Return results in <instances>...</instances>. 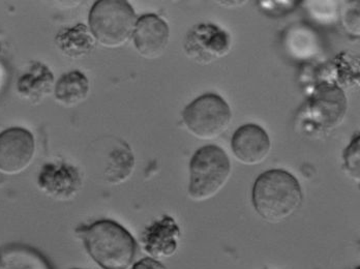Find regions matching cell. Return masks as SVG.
<instances>
[{"mask_svg":"<svg viewBox=\"0 0 360 269\" xmlns=\"http://www.w3.org/2000/svg\"><path fill=\"white\" fill-rule=\"evenodd\" d=\"M252 205L257 214L270 224L288 220L304 200L297 179L282 169H272L257 178L252 188Z\"/></svg>","mask_w":360,"mask_h":269,"instance_id":"6da1fadb","label":"cell"},{"mask_svg":"<svg viewBox=\"0 0 360 269\" xmlns=\"http://www.w3.org/2000/svg\"><path fill=\"white\" fill-rule=\"evenodd\" d=\"M91 259L103 269H129L137 244L126 228L111 220H101L77 229Z\"/></svg>","mask_w":360,"mask_h":269,"instance_id":"7a4b0ae2","label":"cell"},{"mask_svg":"<svg viewBox=\"0 0 360 269\" xmlns=\"http://www.w3.org/2000/svg\"><path fill=\"white\" fill-rule=\"evenodd\" d=\"M133 6L124 0H98L89 13V30L103 47H122L133 37L137 23Z\"/></svg>","mask_w":360,"mask_h":269,"instance_id":"3957f363","label":"cell"},{"mask_svg":"<svg viewBox=\"0 0 360 269\" xmlns=\"http://www.w3.org/2000/svg\"><path fill=\"white\" fill-rule=\"evenodd\" d=\"M231 175V162L217 145H206L193 155L190 163L188 196L196 202L214 198Z\"/></svg>","mask_w":360,"mask_h":269,"instance_id":"277c9868","label":"cell"},{"mask_svg":"<svg viewBox=\"0 0 360 269\" xmlns=\"http://www.w3.org/2000/svg\"><path fill=\"white\" fill-rule=\"evenodd\" d=\"M232 120L229 105L216 93L193 100L182 112L186 130L200 140H214L225 133Z\"/></svg>","mask_w":360,"mask_h":269,"instance_id":"5b68a950","label":"cell"},{"mask_svg":"<svg viewBox=\"0 0 360 269\" xmlns=\"http://www.w3.org/2000/svg\"><path fill=\"white\" fill-rule=\"evenodd\" d=\"M184 48L188 58L198 65H207L229 53L231 39L214 24L202 23L188 32Z\"/></svg>","mask_w":360,"mask_h":269,"instance_id":"8992f818","label":"cell"},{"mask_svg":"<svg viewBox=\"0 0 360 269\" xmlns=\"http://www.w3.org/2000/svg\"><path fill=\"white\" fill-rule=\"evenodd\" d=\"M36 152L34 135L24 128H10L0 134V172L17 175L25 171Z\"/></svg>","mask_w":360,"mask_h":269,"instance_id":"52a82bcc","label":"cell"},{"mask_svg":"<svg viewBox=\"0 0 360 269\" xmlns=\"http://www.w3.org/2000/svg\"><path fill=\"white\" fill-rule=\"evenodd\" d=\"M41 192L57 201H70L82 189V175L78 168L65 162H52L41 168L37 179Z\"/></svg>","mask_w":360,"mask_h":269,"instance_id":"ba28073f","label":"cell"},{"mask_svg":"<svg viewBox=\"0 0 360 269\" xmlns=\"http://www.w3.org/2000/svg\"><path fill=\"white\" fill-rule=\"evenodd\" d=\"M134 45L142 58H161L168 48L170 29L168 24L155 14H145L138 18L133 32Z\"/></svg>","mask_w":360,"mask_h":269,"instance_id":"9c48e42d","label":"cell"},{"mask_svg":"<svg viewBox=\"0 0 360 269\" xmlns=\"http://www.w3.org/2000/svg\"><path fill=\"white\" fill-rule=\"evenodd\" d=\"M231 146L235 157L248 166L263 163L271 150L269 134L260 126L252 124L240 126L234 133Z\"/></svg>","mask_w":360,"mask_h":269,"instance_id":"30bf717a","label":"cell"},{"mask_svg":"<svg viewBox=\"0 0 360 269\" xmlns=\"http://www.w3.org/2000/svg\"><path fill=\"white\" fill-rule=\"evenodd\" d=\"M179 227L171 216H162L147 227L142 237L145 251L153 258H168L174 255L179 247Z\"/></svg>","mask_w":360,"mask_h":269,"instance_id":"8fae6325","label":"cell"},{"mask_svg":"<svg viewBox=\"0 0 360 269\" xmlns=\"http://www.w3.org/2000/svg\"><path fill=\"white\" fill-rule=\"evenodd\" d=\"M54 87L53 73L47 65L39 61L32 63L17 83L20 96L34 105L41 104L54 93Z\"/></svg>","mask_w":360,"mask_h":269,"instance_id":"7c38bea8","label":"cell"},{"mask_svg":"<svg viewBox=\"0 0 360 269\" xmlns=\"http://www.w3.org/2000/svg\"><path fill=\"white\" fill-rule=\"evenodd\" d=\"M55 43L67 58L81 59L94 51L96 39L86 25L77 24L72 27L61 29L55 37Z\"/></svg>","mask_w":360,"mask_h":269,"instance_id":"4fadbf2b","label":"cell"},{"mask_svg":"<svg viewBox=\"0 0 360 269\" xmlns=\"http://www.w3.org/2000/svg\"><path fill=\"white\" fill-rule=\"evenodd\" d=\"M89 78L77 70L63 74L55 83V98L65 108H72L84 103L89 98Z\"/></svg>","mask_w":360,"mask_h":269,"instance_id":"5bb4252c","label":"cell"},{"mask_svg":"<svg viewBox=\"0 0 360 269\" xmlns=\"http://www.w3.org/2000/svg\"><path fill=\"white\" fill-rule=\"evenodd\" d=\"M135 169V157L126 142L117 140L110 152L105 177L110 185H118L126 183Z\"/></svg>","mask_w":360,"mask_h":269,"instance_id":"9a60e30c","label":"cell"},{"mask_svg":"<svg viewBox=\"0 0 360 269\" xmlns=\"http://www.w3.org/2000/svg\"><path fill=\"white\" fill-rule=\"evenodd\" d=\"M2 259L4 269H50L41 256L26 249L8 251Z\"/></svg>","mask_w":360,"mask_h":269,"instance_id":"2e32d148","label":"cell"},{"mask_svg":"<svg viewBox=\"0 0 360 269\" xmlns=\"http://www.w3.org/2000/svg\"><path fill=\"white\" fill-rule=\"evenodd\" d=\"M345 164L349 173L355 178L359 177V140H354L345 152Z\"/></svg>","mask_w":360,"mask_h":269,"instance_id":"e0dca14e","label":"cell"},{"mask_svg":"<svg viewBox=\"0 0 360 269\" xmlns=\"http://www.w3.org/2000/svg\"><path fill=\"white\" fill-rule=\"evenodd\" d=\"M131 269H166L162 263L153 258H145L134 264Z\"/></svg>","mask_w":360,"mask_h":269,"instance_id":"ac0fdd59","label":"cell"},{"mask_svg":"<svg viewBox=\"0 0 360 269\" xmlns=\"http://www.w3.org/2000/svg\"><path fill=\"white\" fill-rule=\"evenodd\" d=\"M0 269H4V261L1 256H0Z\"/></svg>","mask_w":360,"mask_h":269,"instance_id":"d6986e66","label":"cell"},{"mask_svg":"<svg viewBox=\"0 0 360 269\" xmlns=\"http://www.w3.org/2000/svg\"><path fill=\"white\" fill-rule=\"evenodd\" d=\"M76 269H78V268H76Z\"/></svg>","mask_w":360,"mask_h":269,"instance_id":"ffe728a7","label":"cell"}]
</instances>
